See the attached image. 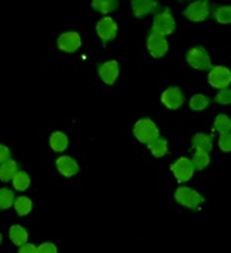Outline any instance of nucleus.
<instances>
[{
    "instance_id": "32",
    "label": "nucleus",
    "mask_w": 231,
    "mask_h": 253,
    "mask_svg": "<svg viewBox=\"0 0 231 253\" xmlns=\"http://www.w3.org/2000/svg\"><path fill=\"white\" fill-rule=\"evenodd\" d=\"M18 253H37V246L33 243H25L18 249Z\"/></svg>"
},
{
    "instance_id": "6",
    "label": "nucleus",
    "mask_w": 231,
    "mask_h": 253,
    "mask_svg": "<svg viewBox=\"0 0 231 253\" xmlns=\"http://www.w3.org/2000/svg\"><path fill=\"white\" fill-rule=\"evenodd\" d=\"M160 102L171 111L180 110L185 102V95L180 86H169L160 95Z\"/></svg>"
},
{
    "instance_id": "28",
    "label": "nucleus",
    "mask_w": 231,
    "mask_h": 253,
    "mask_svg": "<svg viewBox=\"0 0 231 253\" xmlns=\"http://www.w3.org/2000/svg\"><path fill=\"white\" fill-rule=\"evenodd\" d=\"M214 102L220 104V105H230L231 104V89H223L217 93V96L214 98Z\"/></svg>"
},
{
    "instance_id": "25",
    "label": "nucleus",
    "mask_w": 231,
    "mask_h": 253,
    "mask_svg": "<svg viewBox=\"0 0 231 253\" xmlns=\"http://www.w3.org/2000/svg\"><path fill=\"white\" fill-rule=\"evenodd\" d=\"M211 16L217 22L224 24V25H229V24H231V6H229V4L217 6L215 10L211 13Z\"/></svg>"
},
{
    "instance_id": "5",
    "label": "nucleus",
    "mask_w": 231,
    "mask_h": 253,
    "mask_svg": "<svg viewBox=\"0 0 231 253\" xmlns=\"http://www.w3.org/2000/svg\"><path fill=\"white\" fill-rule=\"evenodd\" d=\"M212 13V6L208 0L191 1L184 9L183 15L191 22H205Z\"/></svg>"
},
{
    "instance_id": "18",
    "label": "nucleus",
    "mask_w": 231,
    "mask_h": 253,
    "mask_svg": "<svg viewBox=\"0 0 231 253\" xmlns=\"http://www.w3.org/2000/svg\"><path fill=\"white\" fill-rule=\"evenodd\" d=\"M12 208L15 209V212H16L18 216L25 218V216H28V215L31 213V211H33V202H31V199L27 197V196H19V197L15 199Z\"/></svg>"
},
{
    "instance_id": "17",
    "label": "nucleus",
    "mask_w": 231,
    "mask_h": 253,
    "mask_svg": "<svg viewBox=\"0 0 231 253\" xmlns=\"http://www.w3.org/2000/svg\"><path fill=\"white\" fill-rule=\"evenodd\" d=\"M9 240L15 246L21 248L22 245L28 243V231L22 225H19V224H13L9 228Z\"/></svg>"
},
{
    "instance_id": "30",
    "label": "nucleus",
    "mask_w": 231,
    "mask_h": 253,
    "mask_svg": "<svg viewBox=\"0 0 231 253\" xmlns=\"http://www.w3.org/2000/svg\"><path fill=\"white\" fill-rule=\"evenodd\" d=\"M37 253H58V248L52 242H43L40 246H37Z\"/></svg>"
},
{
    "instance_id": "9",
    "label": "nucleus",
    "mask_w": 231,
    "mask_h": 253,
    "mask_svg": "<svg viewBox=\"0 0 231 253\" xmlns=\"http://www.w3.org/2000/svg\"><path fill=\"white\" fill-rule=\"evenodd\" d=\"M147 50L148 53L154 58V59H160L163 58L168 50H169V42L166 37L160 36V34H154V33H148L147 34Z\"/></svg>"
},
{
    "instance_id": "22",
    "label": "nucleus",
    "mask_w": 231,
    "mask_h": 253,
    "mask_svg": "<svg viewBox=\"0 0 231 253\" xmlns=\"http://www.w3.org/2000/svg\"><path fill=\"white\" fill-rule=\"evenodd\" d=\"M19 170V166L15 160L9 159L7 162L0 165V181L1 182H9L12 181L13 175Z\"/></svg>"
},
{
    "instance_id": "16",
    "label": "nucleus",
    "mask_w": 231,
    "mask_h": 253,
    "mask_svg": "<svg viewBox=\"0 0 231 253\" xmlns=\"http://www.w3.org/2000/svg\"><path fill=\"white\" fill-rule=\"evenodd\" d=\"M49 147L55 153H64L68 148V136L62 130H55L49 136Z\"/></svg>"
},
{
    "instance_id": "20",
    "label": "nucleus",
    "mask_w": 231,
    "mask_h": 253,
    "mask_svg": "<svg viewBox=\"0 0 231 253\" xmlns=\"http://www.w3.org/2000/svg\"><path fill=\"white\" fill-rule=\"evenodd\" d=\"M147 148L150 150L151 156L156 159H162L169 153V142L166 138H157L154 142H151L150 145H147Z\"/></svg>"
},
{
    "instance_id": "12",
    "label": "nucleus",
    "mask_w": 231,
    "mask_h": 253,
    "mask_svg": "<svg viewBox=\"0 0 231 253\" xmlns=\"http://www.w3.org/2000/svg\"><path fill=\"white\" fill-rule=\"evenodd\" d=\"M119 74H120V67H119V61L116 59L104 61L98 67V76L101 82L107 86H113L117 82Z\"/></svg>"
},
{
    "instance_id": "3",
    "label": "nucleus",
    "mask_w": 231,
    "mask_h": 253,
    "mask_svg": "<svg viewBox=\"0 0 231 253\" xmlns=\"http://www.w3.org/2000/svg\"><path fill=\"white\" fill-rule=\"evenodd\" d=\"M174 199L180 206L191 211L199 209L205 203V197L191 187H178L174 193Z\"/></svg>"
},
{
    "instance_id": "23",
    "label": "nucleus",
    "mask_w": 231,
    "mask_h": 253,
    "mask_svg": "<svg viewBox=\"0 0 231 253\" xmlns=\"http://www.w3.org/2000/svg\"><path fill=\"white\" fill-rule=\"evenodd\" d=\"M211 102H212V99L209 96H206L205 93H196L190 98L188 105H190L191 111H203L211 105Z\"/></svg>"
},
{
    "instance_id": "11",
    "label": "nucleus",
    "mask_w": 231,
    "mask_h": 253,
    "mask_svg": "<svg viewBox=\"0 0 231 253\" xmlns=\"http://www.w3.org/2000/svg\"><path fill=\"white\" fill-rule=\"evenodd\" d=\"M82 36L77 31L61 33L56 39V47L65 53H74L82 47Z\"/></svg>"
},
{
    "instance_id": "19",
    "label": "nucleus",
    "mask_w": 231,
    "mask_h": 253,
    "mask_svg": "<svg viewBox=\"0 0 231 253\" xmlns=\"http://www.w3.org/2000/svg\"><path fill=\"white\" fill-rule=\"evenodd\" d=\"M91 6L95 12L104 13V16H107V13H113L119 9V1L117 0H93Z\"/></svg>"
},
{
    "instance_id": "33",
    "label": "nucleus",
    "mask_w": 231,
    "mask_h": 253,
    "mask_svg": "<svg viewBox=\"0 0 231 253\" xmlns=\"http://www.w3.org/2000/svg\"><path fill=\"white\" fill-rule=\"evenodd\" d=\"M1 242H3V234L0 233V245H1Z\"/></svg>"
},
{
    "instance_id": "15",
    "label": "nucleus",
    "mask_w": 231,
    "mask_h": 253,
    "mask_svg": "<svg viewBox=\"0 0 231 253\" xmlns=\"http://www.w3.org/2000/svg\"><path fill=\"white\" fill-rule=\"evenodd\" d=\"M191 147H193V150H200V151H205V153L211 154V151L214 148L212 135L205 133V132L194 133L193 138H191Z\"/></svg>"
},
{
    "instance_id": "13",
    "label": "nucleus",
    "mask_w": 231,
    "mask_h": 253,
    "mask_svg": "<svg viewBox=\"0 0 231 253\" xmlns=\"http://www.w3.org/2000/svg\"><path fill=\"white\" fill-rule=\"evenodd\" d=\"M131 9H132V15L138 19H142L151 13H157L162 6L159 1L154 0H134L131 1Z\"/></svg>"
},
{
    "instance_id": "31",
    "label": "nucleus",
    "mask_w": 231,
    "mask_h": 253,
    "mask_svg": "<svg viewBox=\"0 0 231 253\" xmlns=\"http://www.w3.org/2000/svg\"><path fill=\"white\" fill-rule=\"evenodd\" d=\"M9 159H10V150H9V147L4 145V144H0V165L4 163V162H7Z\"/></svg>"
},
{
    "instance_id": "29",
    "label": "nucleus",
    "mask_w": 231,
    "mask_h": 253,
    "mask_svg": "<svg viewBox=\"0 0 231 253\" xmlns=\"http://www.w3.org/2000/svg\"><path fill=\"white\" fill-rule=\"evenodd\" d=\"M218 147L223 153H230L231 151V132L230 133H223L220 135L218 139Z\"/></svg>"
},
{
    "instance_id": "4",
    "label": "nucleus",
    "mask_w": 231,
    "mask_h": 253,
    "mask_svg": "<svg viewBox=\"0 0 231 253\" xmlns=\"http://www.w3.org/2000/svg\"><path fill=\"white\" fill-rule=\"evenodd\" d=\"M185 62L197 71H209L212 68V61L209 52L203 46H193L185 53Z\"/></svg>"
},
{
    "instance_id": "8",
    "label": "nucleus",
    "mask_w": 231,
    "mask_h": 253,
    "mask_svg": "<svg viewBox=\"0 0 231 253\" xmlns=\"http://www.w3.org/2000/svg\"><path fill=\"white\" fill-rule=\"evenodd\" d=\"M95 30H96V34L101 39V42L108 43V42H111V40H114L117 37L119 25H117L114 18L107 15V16H102L101 19H98V22L95 25Z\"/></svg>"
},
{
    "instance_id": "27",
    "label": "nucleus",
    "mask_w": 231,
    "mask_h": 253,
    "mask_svg": "<svg viewBox=\"0 0 231 253\" xmlns=\"http://www.w3.org/2000/svg\"><path fill=\"white\" fill-rule=\"evenodd\" d=\"M15 193L9 188H0V211H7L13 206Z\"/></svg>"
},
{
    "instance_id": "14",
    "label": "nucleus",
    "mask_w": 231,
    "mask_h": 253,
    "mask_svg": "<svg viewBox=\"0 0 231 253\" xmlns=\"http://www.w3.org/2000/svg\"><path fill=\"white\" fill-rule=\"evenodd\" d=\"M55 168H56V170H58L62 176H65V178L76 176V175L80 172L79 163H77L76 159H73L71 156H59V157L55 160Z\"/></svg>"
},
{
    "instance_id": "7",
    "label": "nucleus",
    "mask_w": 231,
    "mask_h": 253,
    "mask_svg": "<svg viewBox=\"0 0 231 253\" xmlns=\"http://www.w3.org/2000/svg\"><path fill=\"white\" fill-rule=\"evenodd\" d=\"M208 83L218 89V90H223V89H229L231 84V71L230 68L224 67V65H215L209 70V74H208Z\"/></svg>"
},
{
    "instance_id": "26",
    "label": "nucleus",
    "mask_w": 231,
    "mask_h": 253,
    "mask_svg": "<svg viewBox=\"0 0 231 253\" xmlns=\"http://www.w3.org/2000/svg\"><path fill=\"white\" fill-rule=\"evenodd\" d=\"M214 129H215V132H218L220 135H223V133H230L231 119L227 114H224V113L218 114V116L215 117V120H214Z\"/></svg>"
},
{
    "instance_id": "10",
    "label": "nucleus",
    "mask_w": 231,
    "mask_h": 253,
    "mask_svg": "<svg viewBox=\"0 0 231 253\" xmlns=\"http://www.w3.org/2000/svg\"><path fill=\"white\" fill-rule=\"evenodd\" d=\"M171 170L175 176V179L180 184L188 182L193 176H194V168L191 165V160L188 157H178L172 165H171Z\"/></svg>"
},
{
    "instance_id": "1",
    "label": "nucleus",
    "mask_w": 231,
    "mask_h": 253,
    "mask_svg": "<svg viewBox=\"0 0 231 253\" xmlns=\"http://www.w3.org/2000/svg\"><path fill=\"white\" fill-rule=\"evenodd\" d=\"M132 135L138 142L144 145H150L157 138H160V130L159 126L154 123V120H151L150 117H142L135 122L132 127Z\"/></svg>"
},
{
    "instance_id": "24",
    "label": "nucleus",
    "mask_w": 231,
    "mask_h": 253,
    "mask_svg": "<svg viewBox=\"0 0 231 253\" xmlns=\"http://www.w3.org/2000/svg\"><path fill=\"white\" fill-rule=\"evenodd\" d=\"M12 185L16 191H25L31 185V178L25 170H18L12 178Z\"/></svg>"
},
{
    "instance_id": "21",
    "label": "nucleus",
    "mask_w": 231,
    "mask_h": 253,
    "mask_svg": "<svg viewBox=\"0 0 231 253\" xmlns=\"http://www.w3.org/2000/svg\"><path fill=\"white\" fill-rule=\"evenodd\" d=\"M191 165L194 168V170H205L209 163H211V156L205 151H200V150H193L191 151Z\"/></svg>"
},
{
    "instance_id": "2",
    "label": "nucleus",
    "mask_w": 231,
    "mask_h": 253,
    "mask_svg": "<svg viewBox=\"0 0 231 253\" xmlns=\"http://www.w3.org/2000/svg\"><path fill=\"white\" fill-rule=\"evenodd\" d=\"M151 33L154 34H160L163 37L172 36L177 31V19L171 10V7H163L160 9L154 16H153V22H151Z\"/></svg>"
}]
</instances>
